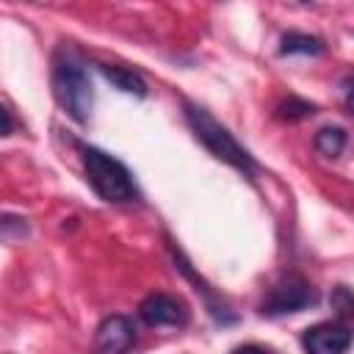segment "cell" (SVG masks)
<instances>
[{
	"mask_svg": "<svg viewBox=\"0 0 354 354\" xmlns=\"http://www.w3.org/2000/svg\"><path fill=\"white\" fill-rule=\"evenodd\" d=\"M136 343V324L127 315H108L100 321L94 332V348L105 354H119L133 348Z\"/></svg>",
	"mask_w": 354,
	"mask_h": 354,
	"instance_id": "obj_8",
	"label": "cell"
},
{
	"mask_svg": "<svg viewBox=\"0 0 354 354\" xmlns=\"http://www.w3.org/2000/svg\"><path fill=\"white\" fill-rule=\"evenodd\" d=\"M100 75L119 91L124 94H133V97H147V80L130 69V66H119V64H97Z\"/></svg>",
	"mask_w": 354,
	"mask_h": 354,
	"instance_id": "obj_9",
	"label": "cell"
},
{
	"mask_svg": "<svg viewBox=\"0 0 354 354\" xmlns=\"http://www.w3.org/2000/svg\"><path fill=\"white\" fill-rule=\"evenodd\" d=\"M50 64H53L50 80H53L55 102L64 108L69 119H75L77 124H86L91 116V105H94V86L88 80L83 53L72 41H61Z\"/></svg>",
	"mask_w": 354,
	"mask_h": 354,
	"instance_id": "obj_1",
	"label": "cell"
},
{
	"mask_svg": "<svg viewBox=\"0 0 354 354\" xmlns=\"http://www.w3.org/2000/svg\"><path fill=\"white\" fill-rule=\"evenodd\" d=\"M313 113H318L315 102H307L301 97H288L282 100L277 108H274V116L279 122H301V119H310Z\"/></svg>",
	"mask_w": 354,
	"mask_h": 354,
	"instance_id": "obj_12",
	"label": "cell"
},
{
	"mask_svg": "<svg viewBox=\"0 0 354 354\" xmlns=\"http://www.w3.org/2000/svg\"><path fill=\"white\" fill-rule=\"evenodd\" d=\"M346 144H348V133H346L343 127H335V124L321 127V130L313 136V147H315L324 158H337V155L346 149Z\"/></svg>",
	"mask_w": 354,
	"mask_h": 354,
	"instance_id": "obj_11",
	"label": "cell"
},
{
	"mask_svg": "<svg viewBox=\"0 0 354 354\" xmlns=\"http://www.w3.org/2000/svg\"><path fill=\"white\" fill-rule=\"evenodd\" d=\"M329 307L335 310V315L340 321L354 318V290L348 285H335L329 293Z\"/></svg>",
	"mask_w": 354,
	"mask_h": 354,
	"instance_id": "obj_13",
	"label": "cell"
},
{
	"mask_svg": "<svg viewBox=\"0 0 354 354\" xmlns=\"http://www.w3.org/2000/svg\"><path fill=\"white\" fill-rule=\"evenodd\" d=\"M0 113H3V136H11V133H14V119H11V111H8V108H3Z\"/></svg>",
	"mask_w": 354,
	"mask_h": 354,
	"instance_id": "obj_15",
	"label": "cell"
},
{
	"mask_svg": "<svg viewBox=\"0 0 354 354\" xmlns=\"http://www.w3.org/2000/svg\"><path fill=\"white\" fill-rule=\"evenodd\" d=\"M138 318L147 326H185L188 307L171 293H149L138 304Z\"/></svg>",
	"mask_w": 354,
	"mask_h": 354,
	"instance_id": "obj_6",
	"label": "cell"
},
{
	"mask_svg": "<svg viewBox=\"0 0 354 354\" xmlns=\"http://www.w3.org/2000/svg\"><path fill=\"white\" fill-rule=\"evenodd\" d=\"M169 252H171V257H174V266L183 271V277L194 282V290H196V293H202V299H205V307H207L210 318H213L218 326H232V324L238 321V315L224 304V299H218V296H216V290H213V288H210V285H207V282L194 271V266L188 263V257H185V254H183L171 241H169Z\"/></svg>",
	"mask_w": 354,
	"mask_h": 354,
	"instance_id": "obj_7",
	"label": "cell"
},
{
	"mask_svg": "<svg viewBox=\"0 0 354 354\" xmlns=\"http://www.w3.org/2000/svg\"><path fill=\"white\" fill-rule=\"evenodd\" d=\"M183 116H185V122H188L194 138H196L213 158L224 160L227 166H232V169L241 171L243 177L254 180V174H257V160L249 155L246 147H241V144L235 141V136H232L224 124H218V122L210 116L207 108H202V105L185 100V102H183Z\"/></svg>",
	"mask_w": 354,
	"mask_h": 354,
	"instance_id": "obj_2",
	"label": "cell"
},
{
	"mask_svg": "<svg viewBox=\"0 0 354 354\" xmlns=\"http://www.w3.org/2000/svg\"><path fill=\"white\" fill-rule=\"evenodd\" d=\"M83 171L94 194L111 205H127L138 199V185L133 171L100 147H83Z\"/></svg>",
	"mask_w": 354,
	"mask_h": 354,
	"instance_id": "obj_3",
	"label": "cell"
},
{
	"mask_svg": "<svg viewBox=\"0 0 354 354\" xmlns=\"http://www.w3.org/2000/svg\"><path fill=\"white\" fill-rule=\"evenodd\" d=\"M318 301L315 288L301 277V274H288L279 282L271 285L266 299L260 301V315L266 318H279L290 313H301Z\"/></svg>",
	"mask_w": 354,
	"mask_h": 354,
	"instance_id": "obj_4",
	"label": "cell"
},
{
	"mask_svg": "<svg viewBox=\"0 0 354 354\" xmlns=\"http://www.w3.org/2000/svg\"><path fill=\"white\" fill-rule=\"evenodd\" d=\"M301 3H313V0H301Z\"/></svg>",
	"mask_w": 354,
	"mask_h": 354,
	"instance_id": "obj_16",
	"label": "cell"
},
{
	"mask_svg": "<svg viewBox=\"0 0 354 354\" xmlns=\"http://www.w3.org/2000/svg\"><path fill=\"white\" fill-rule=\"evenodd\" d=\"M340 88H343V102H346L348 113H354V72L343 75V80H340Z\"/></svg>",
	"mask_w": 354,
	"mask_h": 354,
	"instance_id": "obj_14",
	"label": "cell"
},
{
	"mask_svg": "<svg viewBox=\"0 0 354 354\" xmlns=\"http://www.w3.org/2000/svg\"><path fill=\"white\" fill-rule=\"evenodd\" d=\"M351 343H354V332L340 318L307 326L301 335V348L313 354H343L351 348Z\"/></svg>",
	"mask_w": 354,
	"mask_h": 354,
	"instance_id": "obj_5",
	"label": "cell"
},
{
	"mask_svg": "<svg viewBox=\"0 0 354 354\" xmlns=\"http://www.w3.org/2000/svg\"><path fill=\"white\" fill-rule=\"evenodd\" d=\"M324 50H326L324 39L299 30H290L279 39V55H321Z\"/></svg>",
	"mask_w": 354,
	"mask_h": 354,
	"instance_id": "obj_10",
	"label": "cell"
}]
</instances>
